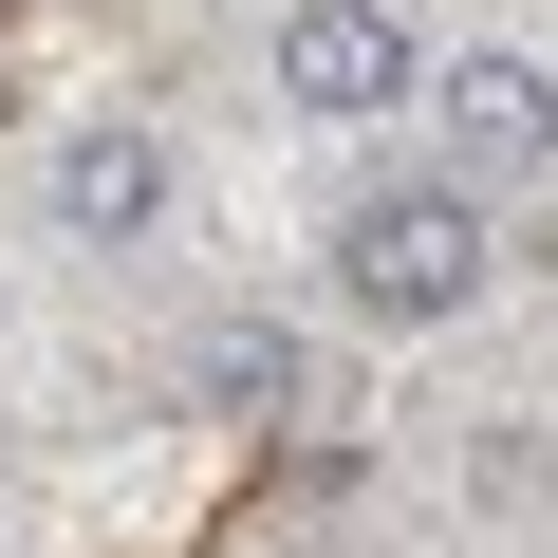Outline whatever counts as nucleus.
<instances>
[{"instance_id": "nucleus-1", "label": "nucleus", "mask_w": 558, "mask_h": 558, "mask_svg": "<svg viewBox=\"0 0 558 558\" xmlns=\"http://www.w3.org/2000/svg\"><path fill=\"white\" fill-rule=\"evenodd\" d=\"M336 299H354L373 336H447V317L484 299V205H465L447 168L354 186V205H336Z\"/></svg>"}, {"instance_id": "nucleus-2", "label": "nucleus", "mask_w": 558, "mask_h": 558, "mask_svg": "<svg viewBox=\"0 0 558 558\" xmlns=\"http://www.w3.org/2000/svg\"><path fill=\"white\" fill-rule=\"evenodd\" d=\"M279 112H317V131L410 112V20L391 0H299V20H279Z\"/></svg>"}, {"instance_id": "nucleus-3", "label": "nucleus", "mask_w": 558, "mask_h": 558, "mask_svg": "<svg viewBox=\"0 0 558 558\" xmlns=\"http://www.w3.org/2000/svg\"><path fill=\"white\" fill-rule=\"evenodd\" d=\"M428 131H447V186H539L558 168V75L539 57H447Z\"/></svg>"}, {"instance_id": "nucleus-4", "label": "nucleus", "mask_w": 558, "mask_h": 558, "mask_svg": "<svg viewBox=\"0 0 558 558\" xmlns=\"http://www.w3.org/2000/svg\"><path fill=\"white\" fill-rule=\"evenodd\" d=\"M57 223L75 242H149L168 223V131L149 112H75L57 131Z\"/></svg>"}, {"instance_id": "nucleus-5", "label": "nucleus", "mask_w": 558, "mask_h": 558, "mask_svg": "<svg viewBox=\"0 0 558 558\" xmlns=\"http://www.w3.org/2000/svg\"><path fill=\"white\" fill-rule=\"evenodd\" d=\"M186 373H205V410H317V336L299 317H223Z\"/></svg>"}]
</instances>
